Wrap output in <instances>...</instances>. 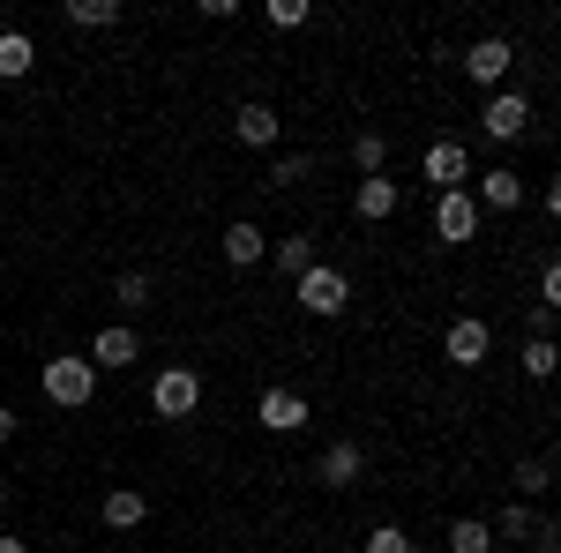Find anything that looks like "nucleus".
I'll return each mask as SVG.
<instances>
[{
	"instance_id": "31",
	"label": "nucleus",
	"mask_w": 561,
	"mask_h": 553,
	"mask_svg": "<svg viewBox=\"0 0 561 553\" xmlns=\"http://www.w3.org/2000/svg\"><path fill=\"white\" fill-rule=\"evenodd\" d=\"M0 553H31V546H23V539H0Z\"/></svg>"
},
{
	"instance_id": "14",
	"label": "nucleus",
	"mask_w": 561,
	"mask_h": 553,
	"mask_svg": "<svg viewBox=\"0 0 561 553\" xmlns=\"http://www.w3.org/2000/svg\"><path fill=\"white\" fill-rule=\"evenodd\" d=\"M314 471H322V486H337V494H352V486H359V471H367V449H359V441H330Z\"/></svg>"
},
{
	"instance_id": "2",
	"label": "nucleus",
	"mask_w": 561,
	"mask_h": 553,
	"mask_svg": "<svg viewBox=\"0 0 561 553\" xmlns=\"http://www.w3.org/2000/svg\"><path fill=\"white\" fill-rule=\"evenodd\" d=\"M293 299H300L314 322H330V314H345V307H352V277H345V269H330V262H314L307 277H293Z\"/></svg>"
},
{
	"instance_id": "13",
	"label": "nucleus",
	"mask_w": 561,
	"mask_h": 553,
	"mask_svg": "<svg viewBox=\"0 0 561 553\" xmlns=\"http://www.w3.org/2000/svg\"><path fill=\"white\" fill-rule=\"evenodd\" d=\"M277 128H285V120H277V105H262V97H248V105L232 113V135H240L248 150H277Z\"/></svg>"
},
{
	"instance_id": "3",
	"label": "nucleus",
	"mask_w": 561,
	"mask_h": 553,
	"mask_svg": "<svg viewBox=\"0 0 561 553\" xmlns=\"http://www.w3.org/2000/svg\"><path fill=\"white\" fill-rule=\"evenodd\" d=\"M434 240H449V247L479 240V203H472V187H449V195H434Z\"/></svg>"
},
{
	"instance_id": "25",
	"label": "nucleus",
	"mask_w": 561,
	"mask_h": 553,
	"mask_svg": "<svg viewBox=\"0 0 561 553\" xmlns=\"http://www.w3.org/2000/svg\"><path fill=\"white\" fill-rule=\"evenodd\" d=\"M547 486H554V464H547V457H524L517 464V494H547ZM517 494H510V502H517Z\"/></svg>"
},
{
	"instance_id": "15",
	"label": "nucleus",
	"mask_w": 561,
	"mask_h": 553,
	"mask_svg": "<svg viewBox=\"0 0 561 553\" xmlns=\"http://www.w3.org/2000/svg\"><path fill=\"white\" fill-rule=\"evenodd\" d=\"M472 203H479V210H517V203H524V180H517V165H494V172H479Z\"/></svg>"
},
{
	"instance_id": "5",
	"label": "nucleus",
	"mask_w": 561,
	"mask_h": 553,
	"mask_svg": "<svg viewBox=\"0 0 561 553\" xmlns=\"http://www.w3.org/2000/svg\"><path fill=\"white\" fill-rule=\"evenodd\" d=\"M479 128H486V142H517V135L531 128V97H524V90H494L486 113H479Z\"/></svg>"
},
{
	"instance_id": "8",
	"label": "nucleus",
	"mask_w": 561,
	"mask_h": 553,
	"mask_svg": "<svg viewBox=\"0 0 561 553\" xmlns=\"http://www.w3.org/2000/svg\"><path fill=\"white\" fill-rule=\"evenodd\" d=\"M442 352H449V359H457V367H479V359H486V352H494V330H486V322H479V314H457V322H449V330H442Z\"/></svg>"
},
{
	"instance_id": "28",
	"label": "nucleus",
	"mask_w": 561,
	"mask_h": 553,
	"mask_svg": "<svg viewBox=\"0 0 561 553\" xmlns=\"http://www.w3.org/2000/svg\"><path fill=\"white\" fill-rule=\"evenodd\" d=\"M539 307H561V269L554 262H539Z\"/></svg>"
},
{
	"instance_id": "23",
	"label": "nucleus",
	"mask_w": 561,
	"mask_h": 553,
	"mask_svg": "<svg viewBox=\"0 0 561 553\" xmlns=\"http://www.w3.org/2000/svg\"><path fill=\"white\" fill-rule=\"evenodd\" d=\"M352 165H359V180H375L389 165V142L382 135H352Z\"/></svg>"
},
{
	"instance_id": "11",
	"label": "nucleus",
	"mask_w": 561,
	"mask_h": 553,
	"mask_svg": "<svg viewBox=\"0 0 561 553\" xmlns=\"http://www.w3.org/2000/svg\"><path fill=\"white\" fill-rule=\"evenodd\" d=\"M255 419L270 426V434H300V426H307V396H300V389H262Z\"/></svg>"
},
{
	"instance_id": "17",
	"label": "nucleus",
	"mask_w": 561,
	"mask_h": 553,
	"mask_svg": "<svg viewBox=\"0 0 561 553\" xmlns=\"http://www.w3.org/2000/svg\"><path fill=\"white\" fill-rule=\"evenodd\" d=\"M105 523H113V531H135V523H142V516H150V502H142V494H135V486H113V494H105Z\"/></svg>"
},
{
	"instance_id": "10",
	"label": "nucleus",
	"mask_w": 561,
	"mask_h": 553,
	"mask_svg": "<svg viewBox=\"0 0 561 553\" xmlns=\"http://www.w3.org/2000/svg\"><path fill=\"white\" fill-rule=\"evenodd\" d=\"M397 195H404V187H397L389 172H375V180L352 187V217H359V224H389V217H397Z\"/></svg>"
},
{
	"instance_id": "24",
	"label": "nucleus",
	"mask_w": 561,
	"mask_h": 553,
	"mask_svg": "<svg viewBox=\"0 0 561 553\" xmlns=\"http://www.w3.org/2000/svg\"><path fill=\"white\" fill-rule=\"evenodd\" d=\"M554 337H524V375H531V382H547V375H554Z\"/></svg>"
},
{
	"instance_id": "1",
	"label": "nucleus",
	"mask_w": 561,
	"mask_h": 553,
	"mask_svg": "<svg viewBox=\"0 0 561 553\" xmlns=\"http://www.w3.org/2000/svg\"><path fill=\"white\" fill-rule=\"evenodd\" d=\"M38 389L60 404V412H83L90 396H98V367H90L83 352H60V359H45V367H38Z\"/></svg>"
},
{
	"instance_id": "6",
	"label": "nucleus",
	"mask_w": 561,
	"mask_h": 553,
	"mask_svg": "<svg viewBox=\"0 0 561 553\" xmlns=\"http://www.w3.org/2000/svg\"><path fill=\"white\" fill-rule=\"evenodd\" d=\"M420 172L434 180V195H449V187H465V180H472V150H465L457 135H442V142H427Z\"/></svg>"
},
{
	"instance_id": "7",
	"label": "nucleus",
	"mask_w": 561,
	"mask_h": 553,
	"mask_svg": "<svg viewBox=\"0 0 561 553\" xmlns=\"http://www.w3.org/2000/svg\"><path fill=\"white\" fill-rule=\"evenodd\" d=\"M83 359L98 367V375H121V367H135V359H142V337H135L128 322H113V330H98V344H90Z\"/></svg>"
},
{
	"instance_id": "16",
	"label": "nucleus",
	"mask_w": 561,
	"mask_h": 553,
	"mask_svg": "<svg viewBox=\"0 0 561 553\" xmlns=\"http://www.w3.org/2000/svg\"><path fill=\"white\" fill-rule=\"evenodd\" d=\"M38 68V45L23 38V31H0V83H15V76H31Z\"/></svg>"
},
{
	"instance_id": "27",
	"label": "nucleus",
	"mask_w": 561,
	"mask_h": 553,
	"mask_svg": "<svg viewBox=\"0 0 561 553\" xmlns=\"http://www.w3.org/2000/svg\"><path fill=\"white\" fill-rule=\"evenodd\" d=\"M367 553H412V539H404L397 523H375V531H367Z\"/></svg>"
},
{
	"instance_id": "22",
	"label": "nucleus",
	"mask_w": 561,
	"mask_h": 553,
	"mask_svg": "<svg viewBox=\"0 0 561 553\" xmlns=\"http://www.w3.org/2000/svg\"><path fill=\"white\" fill-rule=\"evenodd\" d=\"M539 531H547V516H531L524 502H510V509H502V523H494V539H539Z\"/></svg>"
},
{
	"instance_id": "9",
	"label": "nucleus",
	"mask_w": 561,
	"mask_h": 553,
	"mask_svg": "<svg viewBox=\"0 0 561 553\" xmlns=\"http://www.w3.org/2000/svg\"><path fill=\"white\" fill-rule=\"evenodd\" d=\"M217 247H225V262H232V269H255V262L270 255V232H262L255 217H232V224L217 232Z\"/></svg>"
},
{
	"instance_id": "26",
	"label": "nucleus",
	"mask_w": 561,
	"mask_h": 553,
	"mask_svg": "<svg viewBox=\"0 0 561 553\" xmlns=\"http://www.w3.org/2000/svg\"><path fill=\"white\" fill-rule=\"evenodd\" d=\"M307 15H314L307 0H270V8H262V23H270V31H300Z\"/></svg>"
},
{
	"instance_id": "18",
	"label": "nucleus",
	"mask_w": 561,
	"mask_h": 553,
	"mask_svg": "<svg viewBox=\"0 0 561 553\" xmlns=\"http://www.w3.org/2000/svg\"><path fill=\"white\" fill-rule=\"evenodd\" d=\"M270 255H277L285 277H307V269H314V240H307V232H285V240H270Z\"/></svg>"
},
{
	"instance_id": "12",
	"label": "nucleus",
	"mask_w": 561,
	"mask_h": 553,
	"mask_svg": "<svg viewBox=\"0 0 561 553\" xmlns=\"http://www.w3.org/2000/svg\"><path fill=\"white\" fill-rule=\"evenodd\" d=\"M510 68H517V45H510V38H479L472 53H465V76H472V83H486V90L502 83Z\"/></svg>"
},
{
	"instance_id": "32",
	"label": "nucleus",
	"mask_w": 561,
	"mask_h": 553,
	"mask_svg": "<svg viewBox=\"0 0 561 553\" xmlns=\"http://www.w3.org/2000/svg\"><path fill=\"white\" fill-rule=\"evenodd\" d=\"M0 509H8V479H0Z\"/></svg>"
},
{
	"instance_id": "4",
	"label": "nucleus",
	"mask_w": 561,
	"mask_h": 553,
	"mask_svg": "<svg viewBox=\"0 0 561 553\" xmlns=\"http://www.w3.org/2000/svg\"><path fill=\"white\" fill-rule=\"evenodd\" d=\"M150 404H158V419H187V412L203 404V375H195V367H165V375L150 382Z\"/></svg>"
},
{
	"instance_id": "21",
	"label": "nucleus",
	"mask_w": 561,
	"mask_h": 553,
	"mask_svg": "<svg viewBox=\"0 0 561 553\" xmlns=\"http://www.w3.org/2000/svg\"><path fill=\"white\" fill-rule=\"evenodd\" d=\"M113 299H121L128 314H142V307L158 299V285H150V269H121V277H113Z\"/></svg>"
},
{
	"instance_id": "29",
	"label": "nucleus",
	"mask_w": 561,
	"mask_h": 553,
	"mask_svg": "<svg viewBox=\"0 0 561 553\" xmlns=\"http://www.w3.org/2000/svg\"><path fill=\"white\" fill-rule=\"evenodd\" d=\"M307 180V158H277V187H300Z\"/></svg>"
},
{
	"instance_id": "19",
	"label": "nucleus",
	"mask_w": 561,
	"mask_h": 553,
	"mask_svg": "<svg viewBox=\"0 0 561 553\" xmlns=\"http://www.w3.org/2000/svg\"><path fill=\"white\" fill-rule=\"evenodd\" d=\"M449 553H494V523L457 516V523H449Z\"/></svg>"
},
{
	"instance_id": "30",
	"label": "nucleus",
	"mask_w": 561,
	"mask_h": 553,
	"mask_svg": "<svg viewBox=\"0 0 561 553\" xmlns=\"http://www.w3.org/2000/svg\"><path fill=\"white\" fill-rule=\"evenodd\" d=\"M0 441H15V412L8 404H0Z\"/></svg>"
},
{
	"instance_id": "20",
	"label": "nucleus",
	"mask_w": 561,
	"mask_h": 553,
	"mask_svg": "<svg viewBox=\"0 0 561 553\" xmlns=\"http://www.w3.org/2000/svg\"><path fill=\"white\" fill-rule=\"evenodd\" d=\"M68 23L76 31H113L121 23V0H68Z\"/></svg>"
}]
</instances>
